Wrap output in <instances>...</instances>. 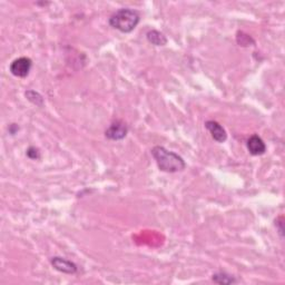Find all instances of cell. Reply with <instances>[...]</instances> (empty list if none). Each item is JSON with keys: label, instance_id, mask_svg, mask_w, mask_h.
<instances>
[{"label": "cell", "instance_id": "6", "mask_svg": "<svg viewBox=\"0 0 285 285\" xmlns=\"http://www.w3.org/2000/svg\"><path fill=\"white\" fill-rule=\"evenodd\" d=\"M205 127L207 128V131L211 133L214 141H216L217 143H224L227 139L226 131L224 129V127L217 122L207 121L205 123Z\"/></svg>", "mask_w": 285, "mask_h": 285}, {"label": "cell", "instance_id": "3", "mask_svg": "<svg viewBox=\"0 0 285 285\" xmlns=\"http://www.w3.org/2000/svg\"><path fill=\"white\" fill-rule=\"evenodd\" d=\"M33 61L28 57H19L15 59L9 66V70L14 76L19 77V78H25L27 77L32 69Z\"/></svg>", "mask_w": 285, "mask_h": 285}, {"label": "cell", "instance_id": "1", "mask_svg": "<svg viewBox=\"0 0 285 285\" xmlns=\"http://www.w3.org/2000/svg\"><path fill=\"white\" fill-rule=\"evenodd\" d=\"M153 157L156 160L160 170L166 173H177L185 169V160L178 154L167 151L163 146H155L152 149Z\"/></svg>", "mask_w": 285, "mask_h": 285}, {"label": "cell", "instance_id": "11", "mask_svg": "<svg viewBox=\"0 0 285 285\" xmlns=\"http://www.w3.org/2000/svg\"><path fill=\"white\" fill-rule=\"evenodd\" d=\"M27 156L30 158V159H38L40 157V153L39 151L36 147H29L27 149Z\"/></svg>", "mask_w": 285, "mask_h": 285}, {"label": "cell", "instance_id": "8", "mask_svg": "<svg viewBox=\"0 0 285 285\" xmlns=\"http://www.w3.org/2000/svg\"><path fill=\"white\" fill-rule=\"evenodd\" d=\"M147 40L152 45L155 46H165L167 44V38L163 33L158 32V30H151V32L147 33Z\"/></svg>", "mask_w": 285, "mask_h": 285}, {"label": "cell", "instance_id": "2", "mask_svg": "<svg viewBox=\"0 0 285 285\" xmlns=\"http://www.w3.org/2000/svg\"><path fill=\"white\" fill-rule=\"evenodd\" d=\"M141 20L139 14L136 10L131 8H121L114 13L110 18V25L114 29L119 30L121 33L128 34L137 27Z\"/></svg>", "mask_w": 285, "mask_h": 285}, {"label": "cell", "instance_id": "5", "mask_svg": "<svg viewBox=\"0 0 285 285\" xmlns=\"http://www.w3.org/2000/svg\"><path fill=\"white\" fill-rule=\"evenodd\" d=\"M50 263H51V265L54 266V268L57 269V271L65 273V274H75L77 272V269H78L75 263H72L63 257L55 256L51 258Z\"/></svg>", "mask_w": 285, "mask_h": 285}, {"label": "cell", "instance_id": "9", "mask_svg": "<svg viewBox=\"0 0 285 285\" xmlns=\"http://www.w3.org/2000/svg\"><path fill=\"white\" fill-rule=\"evenodd\" d=\"M212 279L217 284H234L237 282L234 276H232L230 274H226L224 272H219L213 274Z\"/></svg>", "mask_w": 285, "mask_h": 285}, {"label": "cell", "instance_id": "7", "mask_svg": "<svg viewBox=\"0 0 285 285\" xmlns=\"http://www.w3.org/2000/svg\"><path fill=\"white\" fill-rule=\"evenodd\" d=\"M247 149L254 156H260L266 152V145L258 135H252L247 141Z\"/></svg>", "mask_w": 285, "mask_h": 285}, {"label": "cell", "instance_id": "12", "mask_svg": "<svg viewBox=\"0 0 285 285\" xmlns=\"http://www.w3.org/2000/svg\"><path fill=\"white\" fill-rule=\"evenodd\" d=\"M275 225H278V233H279V235H281L283 237V217L281 216V222H278V220L275 221Z\"/></svg>", "mask_w": 285, "mask_h": 285}, {"label": "cell", "instance_id": "10", "mask_svg": "<svg viewBox=\"0 0 285 285\" xmlns=\"http://www.w3.org/2000/svg\"><path fill=\"white\" fill-rule=\"evenodd\" d=\"M25 95H26V97H27V100L29 102H32L34 105L39 106V107L44 105V100H43V97H41L39 92L35 91V90H27Z\"/></svg>", "mask_w": 285, "mask_h": 285}, {"label": "cell", "instance_id": "4", "mask_svg": "<svg viewBox=\"0 0 285 285\" xmlns=\"http://www.w3.org/2000/svg\"><path fill=\"white\" fill-rule=\"evenodd\" d=\"M128 127L124 122L116 121L111 124V126L106 129L105 136L111 141H122L127 136Z\"/></svg>", "mask_w": 285, "mask_h": 285}]
</instances>
